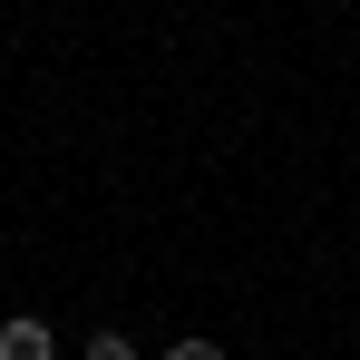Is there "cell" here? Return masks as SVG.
<instances>
[{
	"label": "cell",
	"mask_w": 360,
	"mask_h": 360,
	"mask_svg": "<svg viewBox=\"0 0 360 360\" xmlns=\"http://www.w3.org/2000/svg\"><path fill=\"white\" fill-rule=\"evenodd\" d=\"M78 360H136V341H127V331H88V341H78Z\"/></svg>",
	"instance_id": "2"
},
{
	"label": "cell",
	"mask_w": 360,
	"mask_h": 360,
	"mask_svg": "<svg viewBox=\"0 0 360 360\" xmlns=\"http://www.w3.org/2000/svg\"><path fill=\"white\" fill-rule=\"evenodd\" d=\"M0 360H59V331H49L39 311H10V321H0Z\"/></svg>",
	"instance_id": "1"
},
{
	"label": "cell",
	"mask_w": 360,
	"mask_h": 360,
	"mask_svg": "<svg viewBox=\"0 0 360 360\" xmlns=\"http://www.w3.org/2000/svg\"><path fill=\"white\" fill-rule=\"evenodd\" d=\"M156 360H234V351H224V341H166Z\"/></svg>",
	"instance_id": "3"
}]
</instances>
